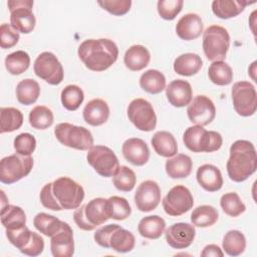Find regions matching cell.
I'll return each mask as SVG.
<instances>
[{
	"instance_id": "1",
	"label": "cell",
	"mask_w": 257,
	"mask_h": 257,
	"mask_svg": "<svg viewBox=\"0 0 257 257\" xmlns=\"http://www.w3.org/2000/svg\"><path fill=\"white\" fill-rule=\"evenodd\" d=\"M42 206L52 211L72 210L80 207L84 190L80 184L68 177H59L45 184L39 194Z\"/></svg>"
},
{
	"instance_id": "2",
	"label": "cell",
	"mask_w": 257,
	"mask_h": 257,
	"mask_svg": "<svg viewBox=\"0 0 257 257\" xmlns=\"http://www.w3.org/2000/svg\"><path fill=\"white\" fill-rule=\"evenodd\" d=\"M77 54L86 68L91 71H104L118 57L117 45L110 39H86L80 43Z\"/></svg>"
},
{
	"instance_id": "3",
	"label": "cell",
	"mask_w": 257,
	"mask_h": 257,
	"mask_svg": "<svg viewBox=\"0 0 257 257\" xmlns=\"http://www.w3.org/2000/svg\"><path fill=\"white\" fill-rule=\"evenodd\" d=\"M229 153L226 169L229 178L233 182H244L256 172L257 154L251 142L238 140L231 145Z\"/></svg>"
},
{
	"instance_id": "4",
	"label": "cell",
	"mask_w": 257,
	"mask_h": 257,
	"mask_svg": "<svg viewBox=\"0 0 257 257\" xmlns=\"http://www.w3.org/2000/svg\"><path fill=\"white\" fill-rule=\"evenodd\" d=\"M93 238L100 247L110 248L118 253L131 252L136 245L134 234L117 224H108L98 228Z\"/></svg>"
},
{
	"instance_id": "5",
	"label": "cell",
	"mask_w": 257,
	"mask_h": 257,
	"mask_svg": "<svg viewBox=\"0 0 257 257\" xmlns=\"http://www.w3.org/2000/svg\"><path fill=\"white\" fill-rule=\"evenodd\" d=\"M110 219L107 199L94 198L85 205L75 209L73 220L76 226L83 231H92L97 226Z\"/></svg>"
},
{
	"instance_id": "6",
	"label": "cell",
	"mask_w": 257,
	"mask_h": 257,
	"mask_svg": "<svg viewBox=\"0 0 257 257\" xmlns=\"http://www.w3.org/2000/svg\"><path fill=\"white\" fill-rule=\"evenodd\" d=\"M183 142L193 153H212L222 147L223 138L218 132L207 131L202 125L196 124L185 131Z\"/></svg>"
},
{
	"instance_id": "7",
	"label": "cell",
	"mask_w": 257,
	"mask_h": 257,
	"mask_svg": "<svg viewBox=\"0 0 257 257\" xmlns=\"http://www.w3.org/2000/svg\"><path fill=\"white\" fill-rule=\"evenodd\" d=\"M230 47V35L220 25L209 26L203 34V51L206 57L214 61H223Z\"/></svg>"
},
{
	"instance_id": "8",
	"label": "cell",
	"mask_w": 257,
	"mask_h": 257,
	"mask_svg": "<svg viewBox=\"0 0 257 257\" xmlns=\"http://www.w3.org/2000/svg\"><path fill=\"white\" fill-rule=\"evenodd\" d=\"M54 135L61 145L71 149L88 151L93 146V137L84 126L60 122L55 126Z\"/></svg>"
},
{
	"instance_id": "9",
	"label": "cell",
	"mask_w": 257,
	"mask_h": 257,
	"mask_svg": "<svg viewBox=\"0 0 257 257\" xmlns=\"http://www.w3.org/2000/svg\"><path fill=\"white\" fill-rule=\"evenodd\" d=\"M33 168L31 156L13 154L0 161V181L3 184H13L28 176Z\"/></svg>"
},
{
	"instance_id": "10",
	"label": "cell",
	"mask_w": 257,
	"mask_h": 257,
	"mask_svg": "<svg viewBox=\"0 0 257 257\" xmlns=\"http://www.w3.org/2000/svg\"><path fill=\"white\" fill-rule=\"evenodd\" d=\"M87 163L101 177H113L119 168V162L114 152L105 146H92L86 155Z\"/></svg>"
},
{
	"instance_id": "11",
	"label": "cell",
	"mask_w": 257,
	"mask_h": 257,
	"mask_svg": "<svg viewBox=\"0 0 257 257\" xmlns=\"http://www.w3.org/2000/svg\"><path fill=\"white\" fill-rule=\"evenodd\" d=\"M6 236L8 241L24 255L35 257L43 252V238L39 234L30 231L26 225L16 230H6Z\"/></svg>"
},
{
	"instance_id": "12",
	"label": "cell",
	"mask_w": 257,
	"mask_h": 257,
	"mask_svg": "<svg viewBox=\"0 0 257 257\" xmlns=\"http://www.w3.org/2000/svg\"><path fill=\"white\" fill-rule=\"evenodd\" d=\"M233 107L241 116H251L257 108V92L249 81H238L231 89Z\"/></svg>"
},
{
	"instance_id": "13",
	"label": "cell",
	"mask_w": 257,
	"mask_h": 257,
	"mask_svg": "<svg viewBox=\"0 0 257 257\" xmlns=\"http://www.w3.org/2000/svg\"><path fill=\"white\" fill-rule=\"evenodd\" d=\"M10 11V24L18 32L28 34L33 31L36 24L32 12L33 1L31 0H9L7 2Z\"/></svg>"
},
{
	"instance_id": "14",
	"label": "cell",
	"mask_w": 257,
	"mask_h": 257,
	"mask_svg": "<svg viewBox=\"0 0 257 257\" xmlns=\"http://www.w3.org/2000/svg\"><path fill=\"white\" fill-rule=\"evenodd\" d=\"M33 70L36 76L51 85L60 84L64 77L62 64L58 58L49 51H44L36 57Z\"/></svg>"
},
{
	"instance_id": "15",
	"label": "cell",
	"mask_w": 257,
	"mask_h": 257,
	"mask_svg": "<svg viewBox=\"0 0 257 257\" xmlns=\"http://www.w3.org/2000/svg\"><path fill=\"white\" fill-rule=\"evenodd\" d=\"M127 117L142 132H152L157 125V115L150 101L145 98H135L127 106Z\"/></svg>"
},
{
	"instance_id": "16",
	"label": "cell",
	"mask_w": 257,
	"mask_h": 257,
	"mask_svg": "<svg viewBox=\"0 0 257 257\" xmlns=\"http://www.w3.org/2000/svg\"><path fill=\"white\" fill-rule=\"evenodd\" d=\"M162 205L166 214L172 217H178L192 209L194 198L187 187L177 185L164 197Z\"/></svg>"
},
{
	"instance_id": "17",
	"label": "cell",
	"mask_w": 257,
	"mask_h": 257,
	"mask_svg": "<svg viewBox=\"0 0 257 257\" xmlns=\"http://www.w3.org/2000/svg\"><path fill=\"white\" fill-rule=\"evenodd\" d=\"M187 114L191 122L204 126L214 120L216 107L208 96L199 94L192 98L191 102L188 104Z\"/></svg>"
},
{
	"instance_id": "18",
	"label": "cell",
	"mask_w": 257,
	"mask_h": 257,
	"mask_svg": "<svg viewBox=\"0 0 257 257\" xmlns=\"http://www.w3.org/2000/svg\"><path fill=\"white\" fill-rule=\"evenodd\" d=\"M161 188L157 182L147 180L142 182L135 193V203L141 212L155 210L161 202Z\"/></svg>"
},
{
	"instance_id": "19",
	"label": "cell",
	"mask_w": 257,
	"mask_h": 257,
	"mask_svg": "<svg viewBox=\"0 0 257 257\" xmlns=\"http://www.w3.org/2000/svg\"><path fill=\"white\" fill-rule=\"evenodd\" d=\"M166 241L174 249H186L194 242L196 229L194 225L179 222L165 230Z\"/></svg>"
},
{
	"instance_id": "20",
	"label": "cell",
	"mask_w": 257,
	"mask_h": 257,
	"mask_svg": "<svg viewBox=\"0 0 257 257\" xmlns=\"http://www.w3.org/2000/svg\"><path fill=\"white\" fill-rule=\"evenodd\" d=\"M50 238V250L54 257H71L74 254L73 231L68 223L63 222L61 229Z\"/></svg>"
},
{
	"instance_id": "21",
	"label": "cell",
	"mask_w": 257,
	"mask_h": 257,
	"mask_svg": "<svg viewBox=\"0 0 257 257\" xmlns=\"http://www.w3.org/2000/svg\"><path fill=\"white\" fill-rule=\"evenodd\" d=\"M124 159L134 166L142 167L150 159V149L145 141L139 138H131L124 141L121 147Z\"/></svg>"
},
{
	"instance_id": "22",
	"label": "cell",
	"mask_w": 257,
	"mask_h": 257,
	"mask_svg": "<svg viewBox=\"0 0 257 257\" xmlns=\"http://www.w3.org/2000/svg\"><path fill=\"white\" fill-rule=\"evenodd\" d=\"M168 101L175 107L188 105L193 98L191 84L184 79H175L165 88Z\"/></svg>"
},
{
	"instance_id": "23",
	"label": "cell",
	"mask_w": 257,
	"mask_h": 257,
	"mask_svg": "<svg viewBox=\"0 0 257 257\" xmlns=\"http://www.w3.org/2000/svg\"><path fill=\"white\" fill-rule=\"evenodd\" d=\"M204 24L202 18L196 13H187L182 16L176 24V33L186 41L197 39L203 32Z\"/></svg>"
},
{
	"instance_id": "24",
	"label": "cell",
	"mask_w": 257,
	"mask_h": 257,
	"mask_svg": "<svg viewBox=\"0 0 257 257\" xmlns=\"http://www.w3.org/2000/svg\"><path fill=\"white\" fill-rule=\"evenodd\" d=\"M82 116L84 121L89 125H101L106 122L109 117V106L105 100L93 98L85 104L82 110Z\"/></svg>"
},
{
	"instance_id": "25",
	"label": "cell",
	"mask_w": 257,
	"mask_h": 257,
	"mask_svg": "<svg viewBox=\"0 0 257 257\" xmlns=\"http://www.w3.org/2000/svg\"><path fill=\"white\" fill-rule=\"evenodd\" d=\"M199 185L207 192H217L223 186V177L218 167L211 164L200 166L196 173Z\"/></svg>"
},
{
	"instance_id": "26",
	"label": "cell",
	"mask_w": 257,
	"mask_h": 257,
	"mask_svg": "<svg viewBox=\"0 0 257 257\" xmlns=\"http://www.w3.org/2000/svg\"><path fill=\"white\" fill-rule=\"evenodd\" d=\"M193 168L192 159L185 154L175 155L166 161L165 170L172 179H184L190 176Z\"/></svg>"
},
{
	"instance_id": "27",
	"label": "cell",
	"mask_w": 257,
	"mask_h": 257,
	"mask_svg": "<svg viewBox=\"0 0 257 257\" xmlns=\"http://www.w3.org/2000/svg\"><path fill=\"white\" fill-rule=\"evenodd\" d=\"M151 60V54L144 45H132L124 53L123 62L132 71H140L147 67Z\"/></svg>"
},
{
	"instance_id": "28",
	"label": "cell",
	"mask_w": 257,
	"mask_h": 257,
	"mask_svg": "<svg viewBox=\"0 0 257 257\" xmlns=\"http://www.w3.org/2000/svg\"><path fill=\"white\" fill-rule=\"evenodd\" d=\"M155 152L164 158H172L178 153V144L175 137L167 131L155 133L151 140Z\"/></svg>"
},
{
	"instance_id": "29",
	"label": "cell",
	"mask_w": 257,
	"mask_h": 257,
	"mask_svg": "<svg viewBox=\"0 0 257 257\" xmlns=\"http://www.w3.org/2000/svg\"><path fill=\"white\" fill-rule=\"evenodd\" d=\"M203 66V60L196 53H184L179 55L173 64L176 73L183 76H192L197 74Z\"/></svg>"
},
{
	"instance_id": "30",
	"label": "cell",
	"mask_w": 257,
	"mask_h": 257,
	"mask_svg": "<svg viewBox=\"0 0 257 257\" xmlns=\"http://www.w3.org/2000/svg\"><path fill=\"white\" fill-rule=\"evenodd\" d=\"M253 3H255V1L248 2L238 0H215L212 2V11L217 17L221 19H230L242 13L247 5Z\"/></svg>"
},
{
	"instance_id": "31",
	"label": "cell",
	"mask_w": 257,
	"mask_h": 257,
	"mask_svg": "<svg viewBox=\"0 0 257 257\" xmlns=\"http://www.w3.org/2000/svg\"><path fill=\"white\" fill-rule=\"evenodd\" d=\"M166 230L165 220L158 215H151L141 219L138 225L140 235L147 239H159Z\"/></svg>"
},
{
	"instance_id": "32",
	"label": "cell",
	"mask_w": 257,
	"mask_h": 257,
	"mask_svg": "<svg viewBox=\"0 0 257 257\" xmlns=\"http://www.w3.org/2000/svg\"><path fill=\"white\" fill-rule=\"evenodd\" d=\"M1 223L6 230H16L26 224V215L24 210L15 205H7L1 209Z\"/></svg>"
},
{
	"instance_id": "33",
	"label": "cell",
	"mask_w": 257,
	"mask_h": 257,
	"mask_svg": "<svg viewBox=\"0 0 257 257\" xmlns=\"http://www.w3.org/2000/svg\"><path fill=\"white\" fill-rule=\"evenodd\" d=\"M40 95V86L32 78H25L18 82L16 86L17 100L24 105H30L36 102Z\"/></svg>"
},
{
	"instance_id": "34",
	"label": "cell",
	"mask_w": 257,
	"mask_h": 257,
	"mask_svg": "<svg viewBox=\"0 0 257 257\" xmlns=\"http://www.w3.org/2000/svg\"><path fill=\"white\" fill-rule=\"evenodd\" d=\"M140 86L151 94H158L166 88V77L157 69L146 70L140 77Z\"/></svg>"
},
{
	"instance_id": "35",
	"label": "cell",
	"mask_w": 257,
	"mask_h": 257,
	"mask_svg": "<svg viewBox=\"0 0 257 257\" xmlns=\"http://www.w3.org/2000/svg\"><path fill=\"white\" fill-rule=\"evenodd\" d=\"M222 247L227 255L239 256L246 249V238L241 231L230 230L224 235Z\"/></svg>"
},
{
	"instance_id": "36",
	"label": "cell",
	"mask_w": 257,
	"mask_h": 257,
	"mask_svg": "<svg viewBox=\"0 0 257 257\" xmlns=\"http://www.w3.org/2000/svg\"><path fill=\"white\" fill-rule=\"evenodd\" d=\"M219 218L218 210L210 205L198 206L191 213V222L194 226L207 228L213 226Z\"/></svg>"
},
{
	"instance_id": "37",
	"label": "cell",
	"mask_w": 257,
	"mask_h": 257,
	"mask_svg": "<svg viewBox=\"0 0 257 257\" xmlns=\"http://www.w3.org/2000/svg\"><path fill=\"white\" fill-rule=\"evenodd\" d=\"M23 114L15 107L0 108V133H12L23 124Z\"/></svg>"
},
{
	"instance_id": "38",
	"label": "cell",
	"mask_w": 257,
	"mask_h": 257,
	"mask_svg": "<svg viewBox=\"0 0 257 257\" xmlns=\"http://www.w3.org/2000/svg\"><path fill=\"white\" fill-rule=\"evenodd\" d=\"M63 222L64 221L59 220L55 216L44 212L38 213L33 219V225L36 230L47 237H52L56 234L61 229Z\"/></svg>"
},
{
	"instance_id": "39",
	"label": "cell",
	"mask_w": 257,
	"mask_h": 257,
	"mask_svg": "<svg viewBox=\"0 0 257 257\" xmlns=\"http://www.w3.org/2000/svg\"><path fill=\"white\" fill-rule=\"evenodd\" d=\"M208 76L216 85H228L233 80V70L225 61H214L208 68Z\"/></svg>"
},
{
	"instance_id": "40",
	"label": "cell",
	"mask_w": 257,
	"mask_h": 257,
	"mask_svg": "<svg viewBox=\"0 0 257 257\" xmlns=\"http://www.w3.org/2000/svg\"><path fill=\"white\" fill-rule=\"evenodd\" d=\"M5 67L12 75H19L26 71L30 65V56L26 51L17 50L5 57Z\"/></svg>"
},
{
	"instance_id": "41",
	"label": "cell",
	"mask_w": 257,
	"mask_h": 257,
	"mask_svg": "<svg viewBox=\"0 0 257 257\" xmlns=\"http://www.w3.org/2000/svg\"><path fill=\"white\" fill-rule=\"evenodd\" d=\"M28 119L33 128L46 130L52 125L54 115L49 107L45 105H36L30 110Z\"/></svg>"
},
{
	"instance_id": "42",
	"label": "cell",
	"mask_w": 257,
	"mask_h": 257,
	"mask_svg": "<svg viewBox=\"0 0 257 257\" xmlns=\"http://www.w3.org/2000/svg\"><path fill=\"white\" fill-rule=\"evenodd\" d=\"M61 103L62 105L70 111L76 110L84 99V93L83 90L75 84H69L66 85L60 94Z\"/></svg>"
},
{
	"instance_id": "43",
	"label": "cell",
	"mask_w": 257,
	"mask_h": 257,
	"mask_svg": "<svg viewBox=\"0 0 257 257\" xmlns=\"http://www.w3.org/2000/svg\"><path fill=\"white\" fill-rule=\"evenodd\" d=\"M220 206L223 212L230 217H238L246 210L245 204L235 192L224 194L220 199Z\"/></svg>"
},
{
	"instance_id": "44",
	"label": "cell",
	"mask_w": 257,
	"mask_h": 257,
	"mask_svg": "<svg viewBox=\"0 0 257 257\" xmlns=\"http://www.w3.org/2000/svg\"><path fill=\"white\" fill-rule=\"evenodd\" d=\"M137 183V177L135 172L126 167L119 166L117 172L112 177V184L118 191L131 192Z\"/></svg>"
},
{
	"instance_id": "45",
	"label": "cell",
	"mask_w": 257,
	"mask_h": 257,
	"mask_svg": "<svg viewBox=\"0 0 257 257\" xmlns=\"http://www.w3.org/2000/svg\"><path fill=\"white\" fill-rule=\"evenodd\" d=\"M110 219L122 221L128 218L132 214V208L128 201L119 196H111L107 199Z\"/></svg>"
},
{
	"instance_id": "46",
	"label": "cell",
	"mask_w": 257,
	"mask_h": 257,
	"mask_svg": "<svg viewBox=\"0 0 257 257\" xmlns=\"http://www.w3.org/2000/svg\"><path fill=\"white\" fill-rule=\"evenodd\" d=\"M183 5V0H159L157 3V10L161 18L165 20H174L181 12Z\"/></svg>"
},
{
	"instance_id": "47",
	"label": "cell",
	"mask_w": 257,
	"mask_h": 257,
	"mask_svg": "<svg viewBox=\"0 0 257 257\" xmlns=\"http://www.w3.org/2000/svg\"><path fill=\"white\" fill-rule=\"evenodd\" d=\"M14 149L17 154L23 156H31L36 148V140L29 133H22L14 139Z\"/></svg>"
},
{
	"instance_id": "48",
	"label": "cell",
	"mask_w": 257,
	"mask_h": 257,
	"mask_svg": "<svg viewBox=\"0 0 257 257\" xmlns=\"http://www.w3.org/2000/svg\"><path fill=\"white\" fill-rule=\"evenodd\" d=\"M97 4L108 13L115 16H122L126 14L132 6L131 0H103L97 1Z\"/></svg>"
},
{
	"instance_id": "49",
	"label": "cell",
	"mask_w": 257,
	"mask_h": 257,
	"mask_svg": "<svg viewBox=\"0 0 257 257\" xmlns=\"http://www.w3.org/2000/svg\"><path fill=\"white\" fill-rule=\"evenodd\" d=\"M19 41V32L16 31L11 24L3 23L0 26V46L8 49L15 46Z\"/></svg>"
},
{
	"instance_id": "50",
	"label": "cell",
	"mask_w": 257,
	"mask_h": 257,
	"mask_svg": "<svg viewBox=\"0 0 257 257\" xmlns=\"http://www.w3.org/2000/svg\"><path fill=\"white\" fill-rule=\"evenodd\" d=\"M201 256L203 257H223L224 256V252L222 251V249L215 244H209L207 246L204 247V249L201 252Z\"/></svg>"
}]
</instances>
